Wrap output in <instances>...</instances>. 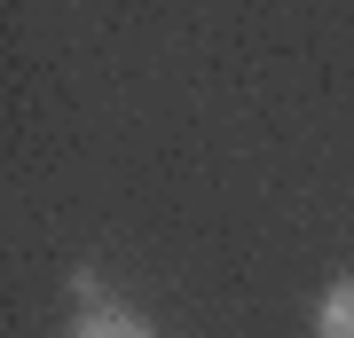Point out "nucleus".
I'll use <instances>...</instances> for the list:
<instances>
[{"instance_id": "nucleus-2", "label": "nucleus", "mask_w": 354, "mask_h": 338, "mask_svg": "<svg viewBox=\"0 0 354 338\" xmlns=\"http://www.w3.org/2000/svg\"><path fill=\"white\" fill-rule=\"evenodd\" d=\"M315 338H354V276L323 283V299H315Z\"/></svg>"}, {"instance_id": "nucleus-3", "label": "nucleus", "mask_w": 354, "mask_h": 338, "mask_svg": "<svg viewBox=\"0 0 354 338\" xmlns=\"http://www.w3.org/2000/svg\"><path fill=\"white\" fill-rule=\"evenodd\" d=\"M71 299H79V307H102V283L87 276V267H79V276H71Z\"/></svg>"}, {"instance_id": "nucleus-1", "label": "nucleus", "mask_w": 354, "mask_h": 338, "mask_svg": "<svg viewBox=\"0 0 354 338\" xmlns=\"http://www.w3.org/2000/svg\"><path fill=\"white\" fill-rule=\"evenodd\" d=\"M71 338H158V330L142 323L134 307H118V299H102V307H79V323H71Z\"/></svg>"}]
</instances>
